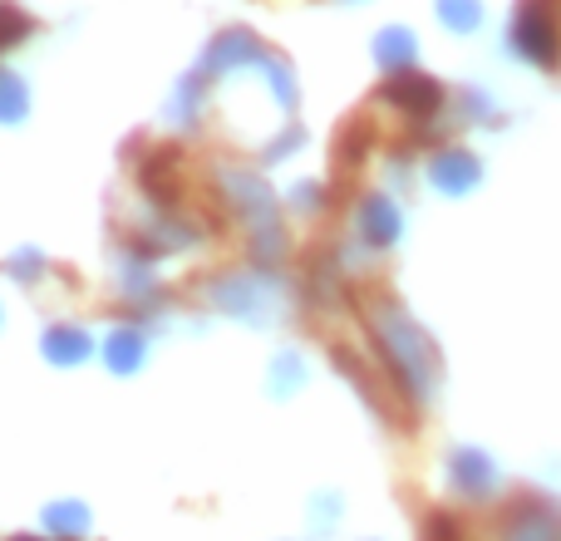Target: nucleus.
<instances>
[{
    "instance_id": "obj_6",
    "label": "nucleus",
    "mask_w": 561,
    "mask_h": 541,
    "mask_svg": "<svg viewBox=\"0 0 561 541\" xmlns=\"http://www.w3.org/2000/svg\"><path fill=\"white\" fill-rule=\"evenodd\" d=\"M359 227H365V237H369V242H379V246H385V242H394V232H399V217H394V207H389L385 197H369V203H365V222H359Z\"/></svg>"
},
{
    "instance_id": "obj_8",
    "label": "nucleus",
    "mask_w": 561,
    "mask_h": 541,
    "mask_svg": "<svg viewBox=\"0 0 561 541\" xmlns=\"http://www.w3.org/2000/svg\"><path fill=\"white\" fill-rule=\"evenodd\" d=\"M108 365L124 369V375H128V369H138V339L134 335H118L114 345H108Z\"/></svg>"
},
{
    "instance_id": "obj_9",
    "label": "nucleus",
    "mask_w": 561,
    "mask_h": 541,
    "mask_svg": "<svg viewBox=\"0 0 561 541\" xmlns=\"http://www.w3.org/2000/svg\"><path fill=\"white\" fill-rule=\"evenodd\" d=\"M330 517H335V513H330V497H320V507H316V522H320V527H330Z\"/></svg>"
},
{
    "instance_id": "obj_10",
    "label": "nucleus",
    "mask_w": 561,
    "mask_h": 541,
    "mask_svg": "<svg viewBox=\"0 0 561 541\" xmlns=\"http://www.w3.org/2000/svg\"><path fill=\"white\" fill-rule=\"evenodd\" d=\"M10 541H59V537H25V532H20V537H10Z\"/></svg>"
},
{
    "instance_id": "obj_4",
    "label": "nucleus",
    "mask_w": 561,
    "mask_h": 541,
    "mask_svg": "<svg viewBox=\"0 0 561 541\" xmlns=\"http://www.w3.org/2000/svg\"><path fill=\"white\" fill-rule=\"evenodd\" d=\"M89 522H94V517H89V507L75 503V497H69V503H49L45 507V532L59 537V541H84Z\"/></svg>"
},
{
    "instance_id": "obj_7",
    "label": "nucleus",
    "mask_w": 561,
    "mask_h": 541,
    "mask_svg": "<svg viewBox=\"0 0 561 541\" xmlns=\"http://www.w3.org/2000/svg\"><path fill=\"white\" fill-rule=\"evenodd\" d=\"M45 349H49V359H55V365H79V359H84V349H89V339L79 335V330H49Z\"/></svg>"
},
{
    "instance_id": "obj_3",
    "label": "nucleus",
    "mask_w": 561,
    "mask_h": 541,
    "mask_svg": "<svg viewBox=\"0 0 561 541\" xmlns=\"http://www.w3.org/2000/svg\"><path fill=\"white\" fill-rule=\"evenodd\" d=\"M503 487V468L483 448H454L448 453V493L458 503H493Z\"/></svg>"
},
{
    "instance_id": "obj_2",
    "label": "nucleus",
    "mask_w": 561,
    "mask_h": 541,
    "mask_svg": "<svg viewBox=\"0 0 561 541\" xmlns=\"http://www.w3.org/2000/svg\"><path fill=\"white\" fill-rule=\"evenodd\" d=\"M493 541H561V497L523 493L503 507Z\"/></svg>"
},
{
    "instance_id": "obj_1",
    "label": "nucleus",
    "mask_w": 561,
    "mask_h": 541,
    "mask_svg": "<svg viewBox=\"0 0 561 541\" xmlns=\"http://www.w3.org/2000/svg\"><path fill=\"white\" fill-rule=\"evenodd\" d=\"M375 339H379V355H385L399 394H404L409 404H428L434 379H438V355L424 330L399 306H375Z\"/></svg>"
},
{
    "instance_id": "obj_5",
    "label": "nucleus",
    "mask_w": 561,
    "mask_h": 541,
    "mask_svg": "<svg viewBox=\"0 0 561 541\" xmlns=\"http://www.w3.org/2000/svg\"><path fill=\"white\" fill-rule=\"evenodd\" d=\"M419 541H473L463 527V517L448 513V507H434L424 513V527H419Z\"/></svg>"
}]
</instances>
